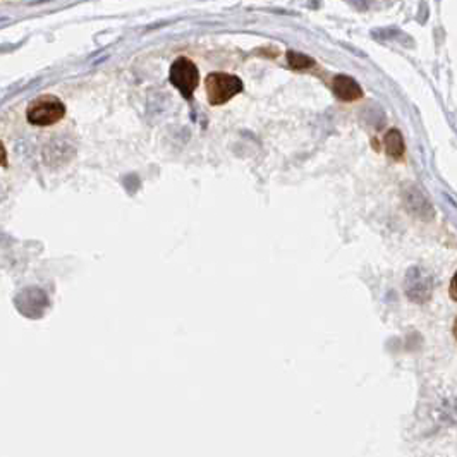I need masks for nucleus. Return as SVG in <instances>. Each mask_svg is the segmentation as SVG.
Instances as JSON below:
<instances>
[{
	"mask_svg": "<svg viewBox=\"0 0 457 457\" xmlns=\"http://www.w3.org/2000/svg\"><path fill=\"white\" fill-rule=\"evenodd\" d=\"M449 292H451V298L454 301H457V272H456V275L452 277L451 289H449Z\"/></svg>",
	"mask_w": 457,
	"mask_h": 457,
	"instance_id": "nucleus-10",
	"label": "nucleus"
},
{
	"mask_svg": "<svg viewBox=\"0 0 457 457\" xmlns=\"http://www.w3.org/2000/svg\"><path fill=\"white\" fill-rule=\"evenodd\" d=\"M454 337H456V341H457V318L454 320Z\"/></svg>",
	"mask_w": 457,
	"mask_h": 457,
	"instance_id": "nucleus-12",
	"label": "nucleus"
},
{
	"mask_svg": "<svg viewBox=\"0 0 457 457\" xmlns=\"http://www.w3.org/2000/svg\"><path fill=\"white\" fill-rule=\"evenodd\" d=\"M332 90L335 97L342 102H354L357 100V98L363 97V90H361V86L357 85L353 78H349V76H344V74L335 76L332 83Z\"/></svg>",
	"mask_w": 457,
	"mask_h": 457,
	"instance_id": "nucleus-6",
	"label": "nucleus"
},
{
	"mask_svg": "<svg viewBox=\"0 0 457 457\" xmlns=\"http://www.w3.org/2000/svg\"><path fill=\"white\" fill-rule=\"evenodd\" d=\"M169 79L172 86H176L181 91L182 97L189 100L193 97L194 90H196L198 83H200V72H198L196 64L193 60H189L188 57H179L170 66Z\"/></svg>",
	"mask_w": 457,
	"mask_h": 457,
	"instance_id": "nucleus-3",
	"label": "nucleus"
},
{
	"mask_svg": "<svg viewBox=\"0 0 457 457\" xmlns=\"http://www.w3.org/2000/svg\"><path fill=\"white\" fill-rule=\"evenodd\" d=\"M66 116V105L62 100L53 95H41L35 98L26 109V119L29 124L38 128H47V125L57 124Z\"/></svg>",
	"mask_w": 457,
	"mask_h": 457,
	"instance_id": "nucleus-1",
	"label": "nucleus"
},
{
	"mask_svg": "<svg viewBox=\"0 0 457 457\" xmlns=\"http://www.w3.org/2000/svg\"><path fill=\"white\" fill-rule=\"evenodd\" d=\"M406 203H407V208H409L414 215L423 217V219H428V215H432L430 201L426 200L425 194H423L418 188H413L409 194H406Z\"/></svg>",
	"mask_w": 457,
	"mask_h": 457,
	"instance_id": "nucleus-7",
	"label": "nucleus"
},
{
	"mask_svg": "<svg viewBox=\"0 0 457 457\" xmlns=\"http://www.w3.org/2000/svg\"><path fill=\"white\" fill-rule=\"evenodd\" d=\"M406 292L414 303H425L432 296V282L420 268H411L406 275Z\"/></svg>",
	"mask_w": 457,
	"mask_h": 457,
	"instance_id": "nucleus-5",
	"label": "nucleus"
},
{
	"mask_svg": "<svg viewBox=\"0 0 457 457\" xmlns=\"http://www.w3.org/2000/svg\"><path fill=\"white\" fill-rule=\"evenodd\" d=\"M14 304H16L18 311L22 317L41 318L45 315V311H47V308L50 306V301H48V296L41 289L28 287L22 289L14 298Z\"/></svg>",
	"mask_w": 457,
	"mask_h": 457,
	"instance_id": "nucleus-4",
	"label": "nucleus"
},
{
	"mask_svg": "<svg viewBox=\"0 0 457 457\" xmlns=\"http://www.w3.org/2000/svg\"><path fill=\"white\" fill-rule=\"evenodd\" d=\"M383 144H386V151L388 157L394 160H401L404 157V139H402V135L397 131V129H390L387 132L386 138H383Z\"/></svg>",
	"mask_w": 457,
	"mask_h": 457,
	"instance_id": "nucleus-8",
	"label": "nucleus"
},
{
	"mask_svg": "<svg viewBox=\"0 0 457 457\" xmlns=\"http://www.w3.org/2000/svg\"><path fill=\"white\" fill-rule=\"evenodd\" d=\"M0 165L4 167L7 165V151H6V146L2 144V141H0Z\"/></svg>",
	"mask_w": 457,
	"mask_h": 457,
	"instance_id": "nucleus-11",
	"label": "nucleus"
},
{
	"mask_svg": "<svg viewBox=\"0 0 457 457\" xmlns=\"http://www.w3.org/2000/svg\"><path fill=\"white\" fill-rule=\"evenodd\" d=\"M205 91L210 105H224L243 91V81L227 72H212L205 79Z\"/></svg>",
	"mask_w": 457,
	"mask_h": 457,
	"instance_id": "nucleus-2",
	"label": "nucleus"
},
{
	"mask_svg": "<svg viewBox=\"0 0 457 457\" xmlns=\"http://www.w3.org/2000/svg\"><path fill=\"white\" fill-rule=\"evenodd\" d=\"M287 60L289 64H291L292 69L296 71H303V69H308L310 66H313V59H310V57L303 55V53L299 52H289Z\"/></svg>",
	"mask_w": 457,
	"mask_h": 457,
	"instance_id": "nucleus-9",
	"label": "nucleus"
}]
</instances>
